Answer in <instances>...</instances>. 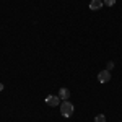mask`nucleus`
I'll use <instances>...</instances> for the list:
<instances>
[{
  "label": "nucleus",
  "mask_w": 122,
  "mask_h": 122,
  "mask_svg": "<svg viewBox=\"0 0 122 122\" xmlns=\"http://www.w3.org/2000/svg\"><path fill=\"white\" fill-rule=\"evenodd\" d=\"M112 67H114V64H112V62H107V70H111Z\"/></svg>",
  "instance_id": "8"
},
{
  "label": "nucleus",
  "mask_w": 122,
  "mask_h": 122,
  "mask_svg": "<svg viewBox=\"0 0 122 122\" xmlns=\"http://www.w3.org/2000/svg\"><path fill=\"white\" fill-rule=\"evenodd\" d=\"M2 90H3V85H2V83H0V91H2Z\"/></svg>",
  "instance_id": "9"
},
{
  "label": "nucleus",
  "mask_w": 122,
  "mask_h": 122,
  "mask_svg": "<svg viewBox=\"0 0 122 122\" xmlns=\"http://www.w3.org/2000/svg\"><path fill=\"white\" fill-rule=\"evenodd\" d=\"M60 114H62L64 117H70V116L73 114V104L70 103L68 99L60 103Z\"/></svg>",
  "instance_id": "1"
},
{
  "label": "nucleus",
  "mask_w": 122,
  "mask_h": 122,
  "mask_svg": "<svg viewBox=\"0 0 122 122\" xmlns=\"http://www.w3.org/2000/svg\"><path fill=\"white\" fill-rule=\"evenodd\" d=\"M98 80H99V83H107V81L111 80V73H109V70H103V72H99V73H98Z\"/></svg>",
  "instance_id": "2"
},
{
  "label": "nucleus",
  "mask_w": 122,
  "mask_h": 122,
  "mask_svg": "<svg viewBox=\"0 0 122 122\" xmlns=\"http://www.w3.org/2000/svg\"><path fill=\"white\" fill-rule=\"evenodd\" d=\"M59 103H60V98H59V96L49 94V96L46 98V104H47V106H52V107H54V106H57Z\"/></svg>",
  "instance_id": "3"
},
{
  "label": "nucleus",
  "mask_w": 122,
  "mask_h": 122,
  "mask_svg": "<svg viewBox=\"0 0 122 122\" xmlns=\"http://www.w3.org/2000/svg\"><path fill=\"white\" fill-rule=\"evenodd\" d=\"M103 0H91V2H90V10H94V11H96V10H101L103 8Z\"/></svg>",
  "instance_id": "4"
},
{
  "label": "nucleus",
  "mask_w": 122,
  "mask_h": 122,
  "mask_svg": "<svg viewBox=\"0 0 122 122\" xmlns=\"http://www.w3.org/2000/svg\"><path fill=\"white\" fill-rule=\"evenodd\" d=\"M94 122H106V116H104V114H98V116L94 117Z\"/></svg>",
  "instance_id": "6"
},
{
  "label": "nucleus",
  "mask_w": 122,
  "mask_h": 122,
  "mask_svg": "<svg viewBox=\"0 0 122 122\" xmlns=\"http://www.w3.org/2000/svg\"><path fill=\"white\" fill-rule=\"evenodd\" d=\"M59 98H60V101H67V99H70V91H68L67 88H60V91H59Z\"/></svg>",
  "instance_id": "5"
},
{
  "label": "nucleus",
  "mask_w": 122,
  "mask_h": 122,
  "mask_svg": "<svg viewBox=\"0 0 122 122\" xmlns=\"http://www.w3.org/2000/svg\"><path fill=\"white\" fill-rule=\"evenodd\" d=\"M104 5H107V7H112L114 3H116V0H103Z\"/></svg>",
  "instance_id": "7"
}]
</instances>
